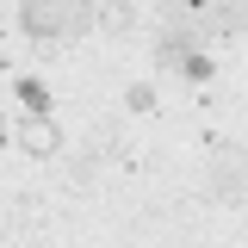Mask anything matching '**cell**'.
<instances>
[{"instance_id":"52a82bcc","label":"cell","mask_w":248,"mask_h":248,"mask_svg":"<svg viewBox=\"0 0 248 248\" xmlns=\"http://www.w3.org/2000/svg\"><path fill=\"white\" fill-rule=\"evenodd\" d=\"M124 99H130V112H149V106H155V93H149V87H130Z\"/></svg>"},{"instance_id":"3957f363","label":"cell","mask_w":248,"mask_h":248,"mask_svg":"<svg viewBox=\"0 0 248 248\" xmlns=\"http://www.w3.org/2000/svg\"><path fill=\"white\" fill-rule=\"evenodd\" d=\"M13 137H19V149L37 155V161H44V155H62V124L56 118H25Z\"/></svg>"},{"instance_id":"6da1fadb","label":"cell","mask_w":248,"mask_h":248,"mask_svg":"<svg viewBox=\"0 0 248 248\" xmlns=\"http://www.w3.org/2000/svg\"><path fill=\"white\" fill-rule=\"evenodd\" d=\"M93 25V6H19V31L25 37H81Z\"/></svg>"},{"instance_id":"5b68a950","label":"cell","mask_w":248,"mask_h":248,"mask_svg":"<svg viewBox=\"0 0 248 248\" xmlns=\"http://www.w3.org/2000/svg\"><path fill=\"white\" fill-rule=\"evenodd\" d=\"M13 93H19V106H31V118H50V93L37 87V81H25V75H19V81H13Z\"/></svg>"},{"instance_id":"277c9868","label":"cell","mask_w":248,"mask_h":248,"mask_svg":"<svg viewBox=\"0 0 248 248\" xmlns=\"http://www.w3.org/2000/svg\"><path fill=\"white\" fill-rule=\"evenodd\" d=\"M199 19H211V31H248V6H205Z\"/></svg>"},{"instance_id":"8992f818","label":"cell","mask_w":248,"mask_h":248,"mask_svg":"<svg viewBox=\"0 0 248 248\" xmlns=\"http://www.w3.org/2000/svg\"><path fill=\"white\" fill-rule=\"evenodd\" d=\"M180 75H186V81H211V62H205V56H199V50H192V56L180 62Z\"/></svg>"},{"instance_id":"7a4b0ae2","label":"cell","mask_w":248,"mask_h":248,"mask_svg":"<svg viewBox=\"0 0 248 248\" xmlns=\"http://www.w3.org/2000/svg\"><path fill=\"white\" fill-rule=\"evenodd\" d=\"M211 192H217V199H230V205H242V199H248V168H242V155H236V149H223V155L211 161Z\"/></svg>"}]
</instances>
